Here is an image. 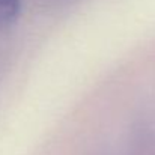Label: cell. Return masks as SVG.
<instances>
[{
  "label": "cell",
  "instance_id": "6da1fadb",
  "mask_svg": "<svg viewBox=\"0 0 155 155\" xmlns=\"http://www.w3.org/2000/svg\"><path fill=\"white\" fill-rule=\"evenodd\" d=\"M124 155H155V136L152 130L137 124L127 136Z\"/></svg>",
  "mask_w": 155,
  "mask_h": 155
},
{
  "label": "cell",
  "instance_id": "7a4b0ae2",
  "mask_svg": "<svg viewBox=\"0 0 155 155\" xmlns=\"http://www.w3.org/2000/svg\"><path fill=\"white\" fill-rule=\"evenodd\" d=\"M21 12V0H0V32L11 29Z\"/></svg>",
  "mask_w": 155,
  "mask_h": 155
}]
</instances>
